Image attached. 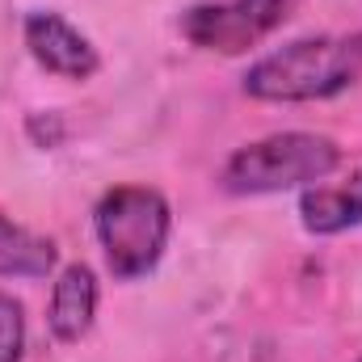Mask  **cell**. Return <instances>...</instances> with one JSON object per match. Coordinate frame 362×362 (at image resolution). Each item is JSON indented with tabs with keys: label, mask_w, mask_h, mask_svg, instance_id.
<instances>
[{
	"label": "cell",
	"mask_w": 362,
	"mask_h": 362,
	"mask_svg": "<svg viewBox=\"0 0 362 362\" xmlns=\"http://www.w3.org/2000/svg\"><path fill=\"white\" fill-rule=\"evenodd\" d=\"M362 81V30L299 38L245 72V93L257 101H325Z\"/></svg>",
	"instance_id": "1"
},
{
	"label": "cell",
	"mask_w": 362,
	"mask_h": 362,
	"mask_svg": "<svg viewBox=\"0 0 362 362\" xmlns=\"http://www.w3.org/2000/svg\"><path fill=\"white\" fill-rule=\"evenodd\" d=\"M93 223H97V240H101L110 274L131 282V278L156 270V262L165 257L173 211L165 194L152 185H114L97 202Z\"/></svg>",
	"instance_id": "2"
},
{
	"label": "cell",
	"mask_w": 362,
	"mask_h": 362,
	"mask_svg": "<svg viewBox=\"0 0 362 362\" xmlns=\"http://www.w3.org/2000/svg\"><path fill=\"white\" fill-rule=\"evenodd\" d=\"M341 165V148L329 135L286 131L245 144L223 165V189L232 194H278L295 185H316Z\"/></svg>",
	"instance_id": "3"
},
{
	"label": "cell",
	"mask_w": 362,
	"mask_h": 362,
	"mask_svg": "<svg viewBox=\"0 0 362 362\" xmlns=\"http://www.w3.org/2000/svg\"><path fill=\"white\" fill-rule=\"evenodd\" d=\"M299 0H232V4H194L181 17V34L202 47V51H219V55H240L253 42H262L274 34Z\"/></svg>",
	"instance_id": "4"
},
{
	"label": "cell",
	"mask_w": 362,
	"mask_h": 362,
	"mask_svg": "<svg viewBox=\"0 0 362 362\" xmlns=\"http://www.w3.org/2000/svg\"><path fill=\"white\" fill-rule=\"evenodd\" d=\"M25 47L47 72H55L64 81H89L101 68L97 47L76 25H68L59 13H30L25 17Z\"/></svg>",
	"instance_id": "5"
},
{
	"label": "cell",
	"mask_w": 362,
	"mask_h": 362,
	"mask_svg": "<svg viewBox=\"0 0 362 362\" xmlns=\"http://www.w3.org/2000/svg\"><path fill=\"white\" fill-rule=\"evenodd\" d=\"M93 316H97V274L85 262H76L59 274V282L51 291L47 325L59 341H81L93 329Z\"/></svg>",
	"instance_id": "6"
},
{
	"label": "cell",
	"mask_w": 362,
	"mask_h": 362,
	"mask_svg": "<svg viewBox=\"0 0 362 362\" xmlns=\"http://www.w3.org/2000/svg\"><path fill=\"white\" fill-rule=\"evenodd\" d=\"M299 215H303V228L312 236H337L346 228H358L362 223V169L350 173L346 181H337V185L303 189Z\"/></svg>",
	"instance_id": "7"
},
{
	"label": "cell",
	"mask_w": 362,
	"mask_h": 362,
	"mask_svg": "<svg viewBox=\"0 0 362 362\" xmlns=\"http://www.w3.org/2000/svg\"><path fill=\"white\" fill-rule=\"evenodd\" d=\"M55 266V240L34 236L0 215V274L13 278H47Z\"/></svg>",
	"instance_id": "8"
},
{
	"label": "cell",
	"mask_w": 362,
	"mask_h": 362,
	"mask_svg": "<svg viewBox=\"0 0 362 362\" xmlns=\"http://www.w3.org/2000/svg\"><path fill=\"white\" fill-rule=\"evenodd\" d=\"M25 350V312L13 295H0V362H21Z\"/></svg>",
	"instance_id": "9"
},
{
	"label": "cell",
	"mask_w": 362,
	"mask_h": 362,
	"mask_svg": "<svg viewBox=\"0 0 362 362\" xmlns=\"http://www.w3.org/2000/svg\"><path fill=\"white\" fill-rule=\"evenodd\" d=\"M30 135H34L42 148H55V144L64 139V127H59V118H55V114L47 118V127H42V118H30Z\"/></svg>",
	"instance_id": "10"
},
{
	"label": "cell",
	"mask_w": 362,
	"mask_h": 362,
	"mask_svg": "<svg viewBox=\"0 0 362 362\" xmlns=\"http://www.w3.org/2000/svg\"><path fill=\"white\" fill-rule=\"evenodd\" d=\"M358 362H362V358H358Z\"/></svg>",
	"instance_id": "11"
}]
</instances>
